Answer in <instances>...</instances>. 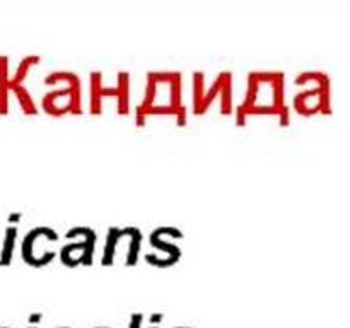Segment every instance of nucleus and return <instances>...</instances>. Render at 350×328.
<instances>
[{"instance_id": "obj_1", "label": "nucleus", "mask_w": 350, "mask_h": 328, "mask_svg": "<svg viewBox=\"0 0 350 328\" xmlns=\"http://www.w3.org/2000/svg\"><path fill=\"white\" fill-rule=\"evenodd\" d=\"M7 111V58L0 57V113Z\"/></svg>"}, {"instance_id": "obj_2", "label": "nucleus", "mask_w": 350, "mask_h": 328, "mask_svg": "<svg viewBox=\"0 0 350 328\" xmlns=\"http://www.w3.org/2000/svg\"><path fill=\"white\" fill-rule=\"evenodd\" d=\"M14 238H16V228H9L7 229L5 234V246L2 249V255H0V262L2 263H9L10 256H12V245H14Z\"/></svg>"}]
</instances>
